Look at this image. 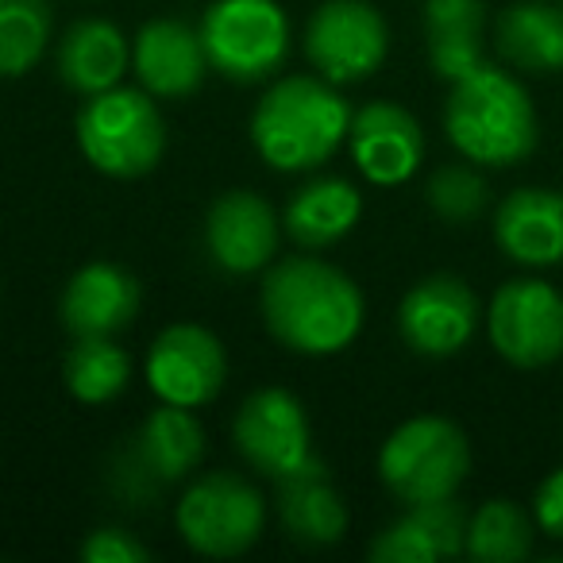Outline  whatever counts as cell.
<instances>
[{
  "instance_id": "cell-1",
  "label": "cell",
  "mask_w": 563,
  "mask_h": 563,
  "mask_svg": "<svg viewBox=\"0 0 563 563\" xmlns=\"http://www.w3.org/2000/svg\"><path fill=\"white\" fill-rule=\"evenodd\" d=\"M363 294L344 271L321 258H282L263 278V321L298 355H336L363 329Z\"/></svg>"
},
{
  "instance_id": "cell-2",
  "label": "cell",
  "mask_w": 563,
  "mask_h": 563,
  "mask_svg": "<svg viewBox=\"0 0 563 563\" xmlns=\"http://www.w3.org/2000/svg\"><path fill=\"white\" fill-rule=\"evenodd\" d=\"M352 109L336 93L329 78H294L274 81L255 104L251 117V140L274 170H317L336 155V147L347 140Z\"/></svg>"
},
{
  "instance_id": "cell-3",
  "label": "cell",
  "mask_w": 563,
  "mask_h": 563,
  "mask_svg": "<svg viewBox=\"0 0 563 563\" xmlns=\"http://www.w3.org/2000/svg\"><path fill=\"white\" fill-rule=\"evenodd\" d=\"M448 140L463 158L483 166H514L537 147V112L517 78L494 66H478L452 81L444 104Z\"/></svg>"
},
{
  "instance_id": "cell-4",
  "label": "cell",
  "mask_w": 563,
  "mask_h": 563,
  "mask_svg": "<svg viewBox=\"0 0 563 563\" xmlns=\"http://www.w3.org/2000/svg\"><path fill=\"white\" fill-rule=\"evenodd\" d=\"M74 132H78L81 155L112 178L151 174L166 147L163 112L155 109L147 89L112 86L104 93L86 97Z\"/></svg>"
},
{
  "instance_id": "cell-5",
  "label": "cell",
  "mask_w": 563,
  "mask_h": 563,
  "mask_svg": "<svg viewBox=\"0 0 563 563\" xmlns=\"http://www.w3.org/2000/svg\"><path fill=\"white\" fill-rule=\"evenodd\" d=\"M471 471L467 437L444 417H413L378 452V475L386 490L406 506L455 498Z\"/></svg>"
},
{
  "instance_id": "cell-6",
  "label": "cell",
  "mask_w": 563,
  "mask_h": 563,
  "mask_svg": "<svg viewBox=\"0 0 563 563\" xmlns=\"http://www.w3.org/2000/svg\"><path fill=\"white\" fill-rule=\"evenodd\" d=\"M209 66L228 81H263L290 51V20L278 0H212L201 20Z\"/></svg>"
},
{
  "instance_id": "cell-7",
  "label": "cell",
  "mask_w": 563,
  "mask_h": 563,
  "mask_svg": "<svg viewBox=\"0 0 563 563\" xmlns=\"http://www.w3.org/2000/svg\"><path fill=\"white\" fill-rule=\"evenodd\" d=\"M178 532L194 552L212 560L243 555L266 529V501L251 483L228 471L201 475L178 501Z\"/></svg>"
},
{
  "instance_id": "cell-8",
  "label": "cell",
  "mask_w": 563,
  "mask_h": 563,
  "mask_svg": "<svg viewBox=\"0 0 563 563\" xmlns=\"http://www.w3.org/2000/svg\"><path fill=\"white\" fill-rule=\"evenodd\" d=\"M390 32L367 0H324L306 27V55L332 86H352L383 66Z\"/></svg>"
},
{
  "instance_id": "cell-9",
  "label": "cell",
  "mask_w": 563,
  "mask_h": 563,
  "mask_svg": "<svg viewBox=\"0 0 563 563\" xmlns=\"http://www.w3.org/2000/svg\"><path fill=\"white\" fill-rule=\"evenodd\" d=\"M235 452L266 478H286L313 460L309 417L290 390H258L240 406L232 421Z\"/></svg>"
},
{
  "instance_id": "cell-10",
  "label": "cell",
  "mask_w": 563,
  "mask_h": 563,
  "mask_svg": "<svg viewBox=\"0 0 563 563\" xmlns=\"http://www.w3.org/2000/svg\"><path fill=\"white\" fill-rule=\"evenodd\" d=\"M490 340L517 367H544L563 355V298L537 278L506 282L490 301Z\"/></svg>"
},
{
  "instance_id": "cell-11",
  "label": "cell",
  "mask_w": 563,
  "mask_h": 563,
  "mask_svg": "<svg viewBox=\"0 0 563 563\" xmlns=\"http://www.w3.org/2000/svg\"><path fill=\"white\" fill-rule=\"evenodd\" d=\"M224 347L201 324H174L155 340L147 355V386L166 406H209L224 386Z\"/></svg>"
},
{
  "instance_id": "cell-12",
  "label": "cell",
  "mask_w": 563,
  "mask_h": 563,
  "mask_svg": "<svg viewBox=\"0 0 563 563\" xmlns=\"http://www.w3.org/2000/svg\"><path fill=\"white\" fill-rule=\"evenodd\" d=\"M475 324L478 301L467 282L455 274H432V278L417 282L398 309V329L406 344L429 360H448V355L463 352L467 340L475 336Z\"/></svg>"
},
{
  "instance_id": "cell-13",
  "label": "cell",
  "mask_w": 563,
  "mask_h": 563,
  "mask_svg": "<svg viewBox=\"0 0 563 563\" xmlns=\"http://www.w3.org/2000/svg\"><path fill=\"white\" fill-rule=\"evenodd\" d=\"M205 247L224 274H255L278 251V217L251 189H228L205 217Z\"/></svg>"
},
{
  "instance_id": "cell-14",
  "label": "cell",
  "mask_w": 563,
  "mask_h": 563,
  "mask_svg": "<svg viewBox=\"0 0 563 563\" xmlns=\"http://www.w3.org/2000/svg\"><path fill=\"white\" fill-rule=\"evenodd\" d=\"M352 158L360 174L375 186H401L417 174L424 158V132L401 104L371 101L352 112L347 128Z\"/></svg>"
},
{
  "instance_id": "cell-15",
  "label": "cell",
  "mask_w": 563,
  "mask_h": 563,
  "mask_svg": "<svg viewBox=\"0 0 563 563\" xmlns=\"http://www.w3.org/2000/svg\"><path fill=\"white\" fill-rule=\"evenodd\" d=\"M132 66L151 97H189L212 70L201 32L181 20H151L140 27Z\"/></svg>"
},
{
  "instance_id": "cell-16",
  "label": "cell",
  "mask_w": 563,
  "mask_h": 563,
  "mask_svg": "<svg viewBox=\"0 0 563 563\" xmlns=\"http://www.w3.org/2000/svg\"><path fill=\"white\" fill-rule=\"evenodd\" d=\"M143 306L140 282L117 263H89L66 282L63 324L78 340L117 336L135 321Z\"/></svg>"
},
{
  "instance_id": "cell-17",
  "label": "cell",
  "mask_w": 563,
  "mask_h": 563,
  "mask_svg": "<svg viewBox=\"0 0 563 563\" xmlns=\"http://www.w3.org/2000/svg\"><path fill=\"white\" fill-rule=\"evenodd\" d=\"M498 247L525 266L563 263V194L555 189H514L494 217Z\"/></svg>"
},
{
  "instance_id": "cell-18",
  "label": "cell",
  "mask_w": 563,
  "mask_h": 563,
  "mask_svg": "<svg viewBox=\"0 0 563 563\" xmlns=\"http://www.w3.org/2000/svg\"><path fill=\"white\" fill-rule=\"evenodd\" d=\"M278 514L286 532L309 548L336 544L347 532V506L317 455L301 471L278 478Z\"/></svg>"
},
{
  "instance_id": "cell-19",
  "label": "cell",
  "mask_w": 563,
  "mask_h": 563,
  "mask_svg": "<svg viewBox=\"0 0 563 563\" xmlns=\"http://www.w3.org/2000/svg\"><path fill=\"white\" fill-rule=\"evenodd\" d=\"M205 455V432L197 424V417L181 406H158L147 421L135 432L132 448V467L143 478H155V483H174V478H186L189 471L201 463Z\"/></svg>"
},
{
  "instance_id": "cell-20",
  "label": "cell",
  "mask_w": 563,
  "mask_h": 563,
  "mask_svg": "<svg viewBox=\"0 0 563 563\" xmlns=\"http://www.w3.org/2000/svg\"><path fill=\"white\" fill-rule=\"evenodd\" d=\"M498 51L509 66L529 74L563 70V4L552 0H517L494 27Z\"/></svg>"
},
{
  "instance_id": "cell-21",
  "label": "cell",
  "mask_w": 563,
  "mask_h": 563,
  "mask_svg": "<svg viewBox=\"0 0 563 563\" xmlns=\"http://www.w3.org/2000/svg\"><path fill=\"white\" fill-rule=\"evenodd\" d=\"M128 40L109 20H81L63 35L58 47V74L63 81L81 97L104 93L120 86L128 70Z\"/></svg>"
},
{
  "instance_id": "cell-22",
  "label": "cell",
  "mask_w": 563,
  "mask_h": 563,
  "mask_svg": "<svg viewBox=\"0 0 563 563\" xmlns=\"http://www.w3.org/2000/svg\"><path fill=\"white\" fill-rule=\"evenodd\" d=\"M363 217V194L344 178H313L286 205V232L301 247H329L344 240Z\"/></svg>"
},
{
  "instance_id": "cell-23",
  "label": "cell",
  "mask_w": 563,
  "mask_h": 563,
  "mask_svg": "<svg viewBox=\"0 0 563 563\" xmlns=\"http://www.w3.org/2000/svg\"><path fill=\"white\" fill-rule=\"evenodd\" d=\"M483 0H424V35H429L432 70L448 81L467 78L483 66Z\"/></svg>"
},
{
  "instance_id": "cell-24",
  "label": "cell",
  "mask_w": 563,
  "mask_h": 563,
  "mask_svg": "<svg viewBox=\"0 0 563 563\" xmlns=\"http://www.w3.org/2000/svg\"><path fill=\"white\" fill-rule=\"evenodd\" d=\"M63 375L78 401H86V406H104V401L120 398V394L128 390L132 363L112 344V336H86L70 347Z\"/></svg>"
},
{
  "instance_id": "cell-25",
  "label": "cell",
  "mask_w": 563,
  "mask_h": 563,
  "mask_svg": "<svg viewBox=\"0 0 563 563\" xmlns=\"http://www.w3.org/2000/svg\"><path fill=\"white\" fill-rule=\"evenodd\" d=\"M55 32L51 0H0V78H20L43 58Z\"/></svg>"
},
{
  "instance_id": "cell-26",
  "label": "cell",
  "mask_w": 563,
  "mask_h": 563,
  "mask_svg": "<svg viewBox=\"0 0 563 563\" xmlns=\"http://www.w3.org/2000/svg\"><path fill=\"white\" fill-rule=\"evenodd\" d=\"M471 560L483 563H517L532 552V525L514 501H486L467 521V548Z\"/></svg>"
},
{
  "instance_id": "cell-27",
  "label": "cell",
  "mask_w": 563,
  "mask_h": 563,
  "mask_svg": "<svg viewBox=\"0 0 563 563\" xmlns=\"http://www.w3.org/2000/svg\"><path fill=\"white\" fill-rule=\"evenodd\" d=\"M429 205L452 224H467L486 209V181L483 174H475L471 166L452 163L440 166L429 181Z\"/></svg>"
},
{
  "instance_id": "cell-28",
  "label": "cell",
  "mask_w": 563,
  "mask_h": 563,
  "mask_svg": "<svg viewBox=\"0 0 563 563\" xmlns=\"http://www.w3.org/2000/svg\"><path fill=\"white\" fill-rule=\"evenodd\" d=\"M409 514L421 521V529L429 532L432 548H437L440 560L448 555H460L467 548V521L463 506L455 498H440V501H421V506H409Z\"/></svg>"
},
{
  "instance_id": "cell-29",
  "label": "cell",
  "mask_w": 563,
  "mask_h": 563,
  "mask_svg": "<svg viewBox=\"0 0 563 563\" xmlns=\"http://www.w3.org/2000/svg\"><path fill=\"white\" fill-rule=\"evenodd\" d=\"M371 560L375 563H432L440 560L432 548L429 532L421 529L413 514H406L401 521H394L390 529L378 532V540L371 544Z\"/></svg>"
},
{
  "instance_id": "cell-30",
  "label": "cell",
  "mask_w": 563,
  "mask_h": 563,
  "mask_svg": "<svg viewBox=\"0 0 563 563\" xmlns=\"http://www.w3.org/2000/svg\"><path fill=\"white\" fill-rule=\"evenodd\" d=\"M81 560L86 563H147L151 552L120 529H97L93 537L81 544Z\"/></svg>"
},
{
  "instance_id": "cell-31",
  "label": "cell",
  "mask_w": 563,
  "mask_h": 563,
  "mask_svg": "<svg viewBox=\"0 0 563 563\" xmlns=\"http://www.w3.org/2000/svg\"><path fill=\"white\" fill-rule=\"evenodd\" d=\"M537 525L548 537L563 540V467L540 483L537 490Z\"/></svg>"
}]
</instances>
